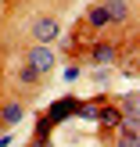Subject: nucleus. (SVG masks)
Returning <instances> with one entry per match:
<instances>
[{
	"label": "nucleus",
	"instance_id": "obj_1",
	"mask_svg": "<svg viewBox=\"0 0 140 147\" xmlns=\"http://www.w3.org/2000/svg\"><path fill=\"white\" fill-rule=\"evenodd\" d=\"M25 65H29V68H36V72L43 76V72H50V68H54V54H50V50L40 43V47H32V50L25 54Z\"/></svg>",
	"mask_w": 140,
	"mask_h": 147
},
{
	"label": "nucleus",
	"instance_id": "obj_2",
	"mask_svg": "<svg viewBox=\"0 0 140 147\" xmlns=\"http://www.w3.org/2000/svg\"><path fill=\"white\" fill-rule=\"evenodd\" d=\"M57 32H61V29H57L54 18H40V22L32 25V40H36V43H50V40H57Z\"/></svg>",
	"mask_w": 140,
	"mask_h": 147
},
{
	"label": "nucleus",
	"instance_id": "obj_3",
	"mask_svg": "<svg viewBox=\"0 0 140 147\" xmlns=\"http://www.w3.org/2000/svg\"><path fill=\"white\" fill-rule=\"evenodd\" d=\"M72 111H83V104H79V100H72V97H65L61 104H54V108H50V111H47V122H50V126H54V122L68 119Z\"/></svg>",
	"mask_w": 140,
	"mask_h": 147
},
{
	"label": "nucleus",
	"instance_id": "obj_4",
	"mask_svg": "<svg viewBox=\"0 0 140 147\" xmlns=\"http://www.w3.org/2000/svg\"><path fill=\"white\" fill-rule=\"evenodd\" d=\"M108 22H112V11H108L104 4H101V7H93V11H90V25H93V29L108 25Z\"/></svg>",
	"mask_w": 140,
	"mask_h": 147
},
{
	"label": "nucleus",
	"instance_id": "obj_5",
	"mask_svg": "<svg viewBox=\"0 0 140 147\" xmlns=\"http://www.w3.org/2000/svg\"><path fill=\"white\" fill-rule=\"evenodd\" d=\"M104 7L112 11V22H122V18L129 14V4H126V0H108Z\"/></svg>",
	"mask_w": 140,
	"mask_h": 147
},
{
	"label": "nucleus",
	"instance_id": "obj_6",
	"mask_svg": "<svg viewBox=\"0 0 140 147\" xmlns=\"http://www.w3.org/2000/svg\"><path fill=\"white\" fill-rule=\"evenodd\" d=\"M112 57H115V47H108V43L93 47V61H101V65H104V61H112Z\"/></svg>",
	"mask_w": 140,
	"mask_h": 147
},
{
	"label": "nucleus",
	"instance_id": "obj_7",
	"mask_svg": "<svg viewBox=\"0 0 140 147\" xmlns=\"http://www.w3.org/2000/svg\"><path fill=\"white\" fill-rule=\"evenodd\" d=\"M18 119H22V108H18V104H7V108H4V122H7V126H14Z\"/></svg>",
	"mask_w": 140,
	"mask_h": 147
},
{
	"label": "nucleus",
	"instance_id": "obj_8",
	"mask_svg": "<svg viewBox=\"0 0 140 147\" xmlns=\"http://www.w3.org/2000/svg\"><path fill=\"white\" fill-rule=\"evenodd\" d=\"M137 108H140V100H137V93H129V97L122 100V111H126V115H137Z\"/></svg>",
	"mask_w": 140,
	"mask_h": 147
},
{
	"label": "nucleus",
	"instance_id": "obj_9",
	"mask_svg": "<svg viewBox=\"0 0 140 147\" xmlns=\"http://www.w3.org/2000/svg\"><path fill=\"white\" fill-rule=\"evenodd\" d=\"M18 79H22V83H36V79H40V72H36V68H29V65H25V68L18 72Z\"/></svg>",
	"mask_w": 140,
	"mask_h": 147
},
{
	"label": "nucleus",
	"instance_id": "obj_10",
	"mask_svg": "<svg viewBox=\"0 0 140 147\" xmlns=\"http://www.w3.org/2000/svg\"><path fill=\"white\" fill-rule=\"evenodd\" d=\"M119 147H137V133H133V136H122V140H119Z\"/></svg>",
	"mask_w": 140,
	"mask_h": 147
}]
</instances>
